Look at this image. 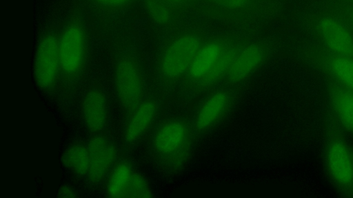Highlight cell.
I'll use <instances>...</instances> for the list:
<instances>
[{"mask_svg":"<svg viewBox=\"0 0 353 198\" xmlns=\"http://www.w3.org/2000/svg\"><path fill=\"white\" fill-rule=\"evenodd\" d=\"M190 131L183 121L172 120L155 131L152 145L155 152L171 165H182L189 154Z\"/></svg>","mask_w":353,"mask_h":198,"instance_id":"1","label":"cell"},{"mask_svg":"<svg viewBox=\"0 0 353 198\" xmlns=\"http://www.w3.org/2000/svg\"><path fill=\"white\" fill-rule=\"evenodd\" d=\"M114 86L117 98L127 110L135 109L140 103L143 92L141 71L130 57L118 60L114 69Z\"/></svg>","mask_w":353,"mask_h":198,"instance_id":"2","label":"cell"},{"mask_svg":"<svg viewBox=\"0 0 353 198\" xmlns=\"http://www.w3.org/2000/svg\"><path fill=\"white\" fill-rule=\"evenodd\" d=\"M201 45V38L195 34H185L176 38L162 56L160 67L163 76L175 79L188 72Z\"/></svg>","mask_w":353,"mask_h":198,"instance_id":"3","label":"cell"},{"mask_svg":"<svg viewBox=\"0 0 353 198\" xmlns=\"http://www.w3.org/2000/svg\"><path fill=\"white\" fill-rule=\"evenodd\" d=\"M61 69L59 38L53 33L43 34L34 54L33 74L36 84L43 89L51 87Z\"/></svg>","mask_w":353,"mask_h":198,"instance_id":"4","label":"cell"},{"mask_svg":"<svg viewBox=\"0 0 353 198\" xmlns=\"http://www.w3.org/2000/svg\"><path fill=\"white\" fill-rule=\"evenodd\" d=\"M61 69L68 75H75L81 69L86 53V38L83 29L71 23L59 38Z\"/></svg>","mask_w":353,"mask_h":198,"instance_id":"5","label":"cell"},{"mask_svg":"<svg viewBox=\"0 0 353 198\" xmlns=\"http://www.w3.org/2000/svg\"><path fill=\"white\" fill-rule=\"evenodd\" d=\"M89 153L88 179L99 183L110 174L114 164L117 152L113 144L103 137H94L87 145Z\"/></svg>","mask_w":353,"mask_h":198,"instance_id":"6","label":"cell"},{"mask_svg":"<svg viewBox=\"0 0 353 198\" xmlns=\"http://www.w3.org/2000/svg\"><path fill=\"white\" fill-rule=\"evenodd\" d=\"M317 30L333 54L353 57V36L341 22L333 17H323L318 22Z\"/></svg>","mask_w":353,"mask_h":198,"instance_id":"7","label":"cell"},{"mask_svg":"<svg viewBox=\"0 0 353 198\" xmlns=\"http://www.w3.org/2000/svg\"><path fill=\"white\" fill-rule=\"evenodd\" d=\"M326 162L332 177L339 185L349 187L353 182V162L346 144L339 139L332 140L327 148Z\"/></svg>","mask_w":353,"mask_h":198,"instance_id":"8","label":"cell"},{"mask_svg":"<svg viewBox=\"0 0 353 198\" xmlns=\"http://www.w3.org/2000/svg\"><path fill=\"white\" fill-rule=\"evenodd\" d=\"M231 96L224 90L217 91L208 96L199 107L195 117V126L205 131L221 120L231 104Z\"/></svg>","mask_w":353,"mask_h":198,"instance_id":"9","label":"cell"},{"mask_svg":"<svg viewBox=\"0 0 353 198\" xmlns=\"http://www.w3.org/2000/svg\"><path fill=\"white\" fill-rule=\"evenodd\" d=\"M81 115L89 131L98 132L104 129L108 120V107L102 91L99 89L88 91L82 101Z\"/></svg>","mask_w":353,"mask_h":198,"instance_id":"10","label":"cell"},{"mask_svg":"<svg viewBox=\"0 0 353 198\" xmlns=\"http://www.w3.org/2000/svg\"><path fill=\"white\" fill-rule=\"evenodd\" d=\"M265 52L259 44H250L236 53L226 74L232 82H239L248 77L263 63Z\"/></svg>","mask_w":353,"mask_h":198,"instance_id":"11","label":"cell"},{"mask_svg":"<svg viewBox=\"0 0 353 198\" xmlns=\"http://www.w3.org/2000/svg\"><path fill=\"white\" fill-rule=\"evenodd\" d=\"M157 112L154 101L148 100L141 102L134 111L124 130V139L134 142L139 139L150 126Z\"/></svg>","mask_w":353,"mask_h":198,"instance_id":"12","label":"cell"},{"mask_svg":"<svg viewBox=\"0 0 353 198\" xmlns=\"http://www.w3.org/2000/svg\"><path fill=\"white\" fill-rule=\"evenodd\" d=\"M225 48L217 41L202 45L188 72L192 79L201 82L212 69Z\"/></svg>","mask_w":353,"mask_h":198,"instance_id":"13","label":"cell"},{"mask_svg":"<svg viewBox=\"0 0 353 198\" xmlns=\"http://www.w3.org/2000/svg\"><path fill=\"white\" fill-rule=\"evenodd\" d=\"M331 107L342 125L353 133V90L342 86L329 89Z\"/></svg>","mask_w":353,"mask_h":198,"instance_id":"14","label":"cell"},{"mask_svg":"<svg viewBox=\"0 0 353 198\" xmlns=\"http://www.w3.org/2000/svg\"><path fill=\"white\" fill-rule=\"evenodd\" d=\"M134 171L127 162L118 163L110 171L107 192L112 197H125Z\"/></svg>","mask_w":353,"mask_h":198,"instance_id":"15","label":"cell"},{"mask_svg":"<svg viewBox=\"0 0 353 198\" xmlns=\"http://www.w3.org/2000/svg\"><path fill=\"white\" fill-rule=\"evenodd\" d=\"M62 163L74 174L86 176L89 168V153L87 146L74 144L70 146L63 154Z\"/></svg>","mask_w":353,"mask_h":198,"instance_id":"16","label":"cell"},{"mask_svg":"<svg viewBox=\"0 0 353 198\" xmlns=\"http://www.w3.org/2000/svg\"><path fill=\"white\" fill-rule=\"evenodd\" d=\"M326 65L343 87L353 90V57L334 54L327 58Z\"/></svg>","mask_w":353,"mask_h":198,"instance_id":"17","label":"cell"},{"mask_svg":"<svg viewBox=\"0 0 353 198\" xmlns=\"http://www.w3.org/2000/svg\"><path fill=\"white\" fill-rule=\"evenodd\" d=\"M165 0H144L148 15L159 25L167 24L171 19L170 8Z\"/></svg>","mask_w":353,"mask_h":198,"instance_id":"18","label":"cell"},{"mask_svg":"<svg viewBox=\"0 0 353 198\" xmlns=\"http://www.w3.org/2000/svg\"><path fill=\"white\" fill-rule=\"evenodd\" d=\"M236 54L232 49H225L214 67L201 82L211 85L226 75Z\"/></svg>","mask_w":353,"mask_h":198,"instance_id":"19","label":"cell"},{"mask_svg":"<svg viewBox=\"0 0 353 198\" xmlns=\"http://www.w3.org/2000/svg\"><path fill=\"white\" fill-rule=\"evenodd\" d=\"M151 197H152V192L148 182L141 175L134 172L125 197L148 198Z\"/></svg>","mask_w":353,"mask_h":198,"instance_id":"20","label":"cell"},{"mask_svg":"<svg viewBox=\"0 0 353 198\" xmlns=\"http://www.w3.org/2000/svg\"><path fill=\"white\" fill-rule=\"evenodd\" d=\"M219 7L228 9H239L246 6L251 0H208Z\"/></svg>","mask_w":353,"mask_h":198,"instance_id":"21","label":"cell"},{"mask_svg":"<svg viewBox=\"0 0 353 198\" xmlns=\"http://www.w3.org/2000/svg\"><path fill=\"white\" fill-rule=\"evenodd\" d=\"M98 4L109 8H120L129 5L132 0H94Z\"/></svg>","mask_w":353,"mask_h":198,"instance_id":"22","label":"cell"},{"mask_svg":"<svg viewBox=\"0 0 353 198\" xmlns=\"http://www.w3.org/2000/svg\"><path fill=\"white\" fill-rule=\"evenodd\" d=\"M78 195L73 188L68 185L60 187L58 191V197L61 198L76 197Z\"/></svg>","mask_w":353,"mask_h":198,"instance_id":"23","label":"cell"},{"mask_svg":"<svg viewBox=\"0 0 353 198\" xmlns=\"http://www.w3.org/2000/svg\"><path fill=\"white\" fill-rule=\"evenodd\" d=\"M166 1L169 2V3H181L185 0H165Z\"/></svg>","mask_w":353,"mask_h":198,"instance_id":"24","label":"cell"}]
</instances>
